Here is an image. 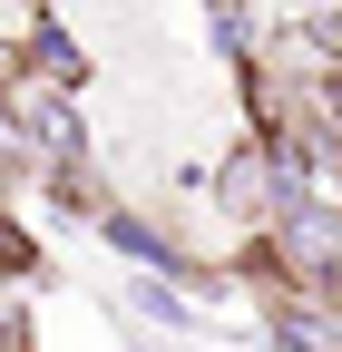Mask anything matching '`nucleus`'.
<instances>
[{
  "instance_id": "obj_7",
  "label": "nucleus",
  "mask_w": 342,
  "mask_h": 352,
  "mask_svg": "<svg viewBox=\"0 0 342 352\" xmlns=\"http://www.w3.org/2000/svg\"><path fill=\"white\" fill-rule=\"evenodd\" d=\"M0 352H20V342H0Z\"/></svg>"
},
{
  "instance_id": "obj_4",
  "label": "nucleus",
  "mask_w": 342,
  "mask_h": 352,
  "mask_svg": "<svg viewBox=\"0 0 342 352\" xmlns=\"http://www.w3.org/2000/svg\"><path fill=\"white\" fill-rule=\"evenodd\" d=\"M304 39H313V50H332V59H342V10H313V20H304Z\"/></svg>"
},
{
  "instance_id": "obj_5",
  "label": "nucleus",
  "mask_w": 342,
  "mask_h": 352,
  "mask_svg": "<svg viewBox=\"0 0 342 352\" xmlns=\"http://www.w3.org/2000/svg\"><path fill=\"white\" fill-rule=\"evenodd\" d=\"M30 254H39V245H30L20 226H0V264H10V274H30Z\"/></svg>"
},
{
  "instance_id": "obj_3",
  "label": "nucleus",
  "mask_w": 342,
  "mask_h": 352,
  "mask_svg": "<svg viewBox=\"0 0 342 352\" xmlns=\"http://www.w3.org/2000/svg\"><path fill=\"white\" fill-rule=\"evenodd\" d=\"M108 245H127V254H147V264H176V254H166V235H147L137 215H108Z\"/></svg>"
},
{
  "instance_id": "obj_1",
  "label": "nucleus",
  "mask_w": 342,
  "mask_h": 352,
  "mask_svg": "<svg viewBox=\"0 0 342 352\" xmlns=\"http://www.w3.org/2000/svg\"><path fill=\"white\" fill-rule=\"evenodd\" d=\"M274 342H284V352H342V323L313 314L304 294H284V303H274Z\"/></svg>"
},
{
  "instance_id": "obj_2",
  "label": "nucleus",
  "mask_w": 342,
  "mask_h": 352,
  "mask_svg": "<svg viewBox=\"0 0 342 352\" xmlns=\"http://www.w3.org/2000/svg\"><path fill=\"white\" fill-rule=\"evenodd\" d=\"M30 59H39V78H49V88H78V78H89V59H78V39H69L59 20L30 39Z\"/></svg>"
},
{
  "instance_id": "obj_6",
  "label": "nucleus",
  "mask_w": 342,
  "mask_h": 352,
  "mask_svg": "<svg viewBox=\"0 0 342 352\" xmlns=\"http://www.w3.org/2000/svg\"><path fill=\"white\" fill-rule=\"evenodd\" d=\"M323 108H332V138H342V78H332V88H323Z\"/></svg>"
}]
</instances>
